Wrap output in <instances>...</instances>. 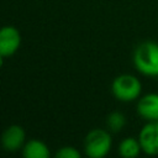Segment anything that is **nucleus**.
<instances>
[{"label":"nucleus","mask_w":158,"mask_h":158,"mask_svg":"<svg viewBox=\"0 0 158 158\" xmlns=\"http://www.w3.org/2000/svg\"><path fill=\"white\" fill-rule=\"evenodd\" d=\"M142 152L147 156H158V121H147L138 132Z\"/></svg>","instance_id":"obj_4"},{"label":"nucleus","mask_w":158,"mask_h":158,"mask_svg":"<svg viewBox=\"0 0 158 158\" xmlns=\"http://www.w3.org/2000/svg\"><path fill=\"white\" fill-rule=\"evenodd\" d=\"M138 116L147 121H158V93H147L138 98L136 104Z\"/></svg>","instance_id":"obj_6"},{"label":"nucleus","mask_w":158,"mask_h":158,"mask_svg":"<svg viewBox=\"0 0 158 158\" xmlns=\"http://www.w3.org/2000/svg\"><path fill=\"white\" fill-rule=\"evenodd\" d=\"M111 91L116 100L132 102L142 95V81L133 74H120L112 80Z\"/></svg>","instance_id":"obj_2"},{"label":"nucleus","mask_w":158,"mask_h":158,"mask_svg":"<svg viewBox=\"0 0 158 158\" xmlns=\"http://www.w3.org/2000/svg\"><path fill=\"white\" fill-rule=\"evenodd\" d=\"M118 154L122 158H136L142 153V148H141V143L138 141V137H133V136H128L125 137L117 148Z\"/></svg>","instance_id":"obj_8"},{"label":"nucleus","mask_w":158,"mask_h":158,"mask_svg":"<svg viewBox=\"0 0 158 158\" xmlns=\"http://www.w3.org/2000/svg\"><path fill=\"white\" fill-rule=\"evenodd\" d=\"M132 62L136 70L148 78H158V43L143 41L133 51Z\"/></svg>","instance_id":"obj_1"},{"label":"nucleus","mask_w":158,"mask_h":158,"mask_svg":"<svg viewBox=\"0 0 158 158\" xmlns=\"http://www.w3.org/2000/svg\"><path fill=\"white\" fill-rule=\"evenodd\" d=\"M112 147V138L107 130L94 128L84 139L85 154L90 158H104L109 154Z\"/></svg>","instance_id":"obj_3"},{"label":"nucleus","mask_w":158,"mask_h":158,"mask_svg":"<svg viewBox=\"0 0 158 158\" xmlns=\"http://www.w3.org/2000/svg\"><path fill=\"white\" fill-rule=\"evenodd\" d=\"M57 158H80V152L70 146H65L62 147L57 153H56Z\"/></svg>","instance_id":"obj_11"},{"label":"nucleus","mask_w":158,"mask_h":158,"mask_svg":"<svg viewBox=\"0 0 158 158\" xmlns=\"http://www.w3.org/2000/svg\"><path fill=\"white\" fill-rule=\"evenodd\" d=\"M21 44L20 31L14 26H4L0 28V54L10 57L17 52Z\"/></svg>","instance_id":"obj_5"},{"label":"nucleus","mask_w":158,"mask_h":158,"mask_svg":"<svg viewBox=\"0 0 158 158\" xmlns=\"http://www.w3.org/2000/svg\"><path fill=\"white\" fill-rule=\"evenodd\" d=\"M126 125V116L120 111H112L106 117V126L110 132L117 133L120 132Z\"/></svg>","instance_id":"obj_10"},{"label":"nucleus","mask_w":158,"mask_h":158,"mask_svg":"<svg viewBox=\"0 0 158 158\" xmlns=\"http://www.w3.org/2000/svg\"><path fill=\"white\" fill-rule=\"evenodd\" d=\"M2 64H4V56H1V54H0V69H1Z\"/></svg>","instance_id":"obj_12"},{"label":"nucleus","mask_w":158,"mask_h":158,"mask_svg":"<svg viewBox=\"0 0 158 158\" xmlns=\"http://www.w3.org/2000/svg\"><path fill=\"white\" fill-rule=\"evenodd\" d=\"M22 154L25 158H48L49 149L46 143L38 139H30L22 147Z\"/></svg>","instance_id":"obj_9"},{"label":"nucleus","mask_w":158,"mask_h":158,"mask_svg":"<svg viewBox=\"0 0 158 158\" xmlns=\"http://www.w3.org/2000/svg\"><path fill=\"white\" fill-rule=\"evenodd\" d=\"M25 131L19 125L9 126L1 135V144L7 152H16L25 144Z\"/></svg>","instance_id":"obj_7"}]
</instances>
